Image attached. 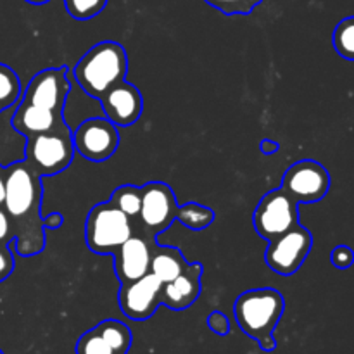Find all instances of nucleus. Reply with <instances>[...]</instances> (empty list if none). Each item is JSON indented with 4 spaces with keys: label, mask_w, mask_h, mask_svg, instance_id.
Instances as JSON below:
<instances>
[{
    "label": "nucleus",
    "mask_w": 354,
    "mask_h": 354,
    "mask_svg": "<svg viewBox=\"0 0 354 354\" xmlns=\"http://www.w3.org/2000/svg\"><path fill=\"white\" fill-rule=\"evenodd\" d=\"M21 97L19 76L9 66L0 62V109L16 106Z\"/></svg>",
    "instance_id": "nucleus-22"
},
{
    "label": "nucleus",
    "mask_w": 354,
    "mask_h": 354,
    "mask_svg": "<svg viewBox=\"0 0 354 354\" xmlns=\"http://www.w3.org/2000/svg\"><path fill=\"white\" fill-rule=\"evenodd\" d=\"M204 2L227 16H235V14L245 16V14H251L263 0H204Z\"/></svg>",
    "instance_id": "nucleus-26"
},
{
    "label": "nucleus",
    "mask_w": 354,
    "mask_h": 354,
    "mask_svg": "<svg viewBox=\"0 0 354 354\" xmlns=\"http://www.w3.org/2000/svg\"><path fill=\"white\" fill-rule=\"evenodd\" d=\"M62 223H64V218H62L61 213H50L48 216H44L45 230H48V228L55 230V228L61 227Z\"/></svg>",
    "instance_id": "nucleus-31"
},
{
    "label": "nucleus",
    "mask_w": 354,
    "mask_h": 354,
    "mask_svg": "<svg viewBox=\"0 0 354 354\" xmlns=\"http://www.w3.org/2000/svg\"><path fill=\"white\" fill-rule=\"evenodd\" d=\"M299 204L283 189H277L263 196L252 214L254 230L259 237L273 241L289 228L299 223Z\"/></svg>",
    "instance_id": "nucleus-6"
},
{
    "label": "nucleus",
    "mask_w": 354,
    "mask_h": 354,
    "mask_svg": "<svg viewBox=\"0 0 354 354\" xmlns=\"http://www.w3.org/2000/svg\"><path fill=\"white\" fill-rule=\"evenodd\" d=\"M68 69L62 66V68H50L37 73L28 83L21 100L62 114L66 100H68Z\"/></svg>",
    "instance_id": "nucleus-12"
},
{
    "label": "nucleus",
    "mask_w": 354,
    "mask_h": 354,
    "mask_svg": "<svg viewBox=\"0 0 354 354\" xmlns=\"http://www.w3.org/2000/svg\"><path fill=\"white\" fill-rule=\"evenodd\" d=\"M201 279H203V265L197 261L189 263L176 279L162 283L161 304L173 311L190 308L201 296Z\"/></svg>",
    "instance_id": "nucleus-15"
},
{
    "label": "nucleus",
    "mask_w": 354,
    "mask_h": 354,
    "mask_svg": "<svg viewBox=\"0 0 354 354\" xmlns=\"http://www.w3.org/2000/svg\"><path fill=\"white\" fill-rule=\"evenodd\" d=\"M258 344L261 346L263 351H275L277 349V341H275V337H273V334L263 337L261 341H258Z\"/></svg>",
    "instance_id": "nucleus-33"
},
{
    "label": "nucleus",
    "mask_w": 354,
    "mask_h": 354,
    "mask_svg": "<svg viewBox=\"0 0 354 354\" xmlns=\"http://www.w3.org/2000/svg\"><path fill=\"white\" fill-rule=\"evenodd\" d=\"M133 235L131 220L107 203H100L88 211L85 223L86 245L95 254H113L124 241Z\"/></svg>",
    "instance_id": "nucleus-5"
},
{
    "label": "nucleus",
    "mask_w": 354,
    "mask_h": 354,
    "mask_svg": "<svg viewBox=\"0 0 354 354\" xmlns=\"http://www.w3.org/2000/svg\"><path fill=\"white\" fill-rule=\"evenodd\" d=\"M6 178H7V169L0 166V206L3 204L6 199Z\"/></svg>",
    "instance_id": "nucleus-34"
},
{
    "label": "nucleus",
    "mask_w": 354,
    "mask_h": 354,
    "mask_svg": "<svg viewBox=\"0 0 354 354\" xmlns=\"http://www.w3.org/2000/svg\"><path fill=\"white\" fill-rule=\"evenodd\" d=\"M313 248V235L308 228L297 223L270 241L265 261L270 270L282 277H290L303 266Z\"/></svg>",
    "instance_id": "nucleus-7"
},
{
    "label": "nucleus",
    "mask_w": 354,
    "mask_h": 354,
    "mask_svg": "<svg viewBox=\"0 0 354 354\" xmlns=\"http://www.w3.org/2000/svg\"><path fill=\"white\" fill-rule=\"evenodd\" d=\"M128 73L127 48L118 41H100L93 45L78 62L73 75L80 88L92 99H99L118 83L124 82Z\"/></svg>",
    "instance_id": "nucleus-2"
},
{
    "label": "nucleus",
    "mask_w": 354,
    "mask_h": 354,
    "mask_svg": "<svg viewBox=\"0 0 354 354\" xmlns=\"http://www.w3.org/2000/svg\"><path fill=\"white\" fill-rule=\"evenodd\" d=\"M280 149V145L277 144V142L270 140V138H263L261 140V152L266 156H272V154H277Z\"/></svg>",
    "instance_id": "nucleus-32"
},
{
    "label": "nucleus",
    "mask_w": 354,
    "mask_h": 354,
    "mask_svg": "<svg viewBox=\"0 0 354 354\" xmlns=\"http://www.w3.org/2000/svg\"><path fill=\"white\" fill-rule=\"evenodd\" d=\"M28 3H33V6H44V3L50 2V0H26Z\"/></svg>",
    "instance_id": "nucleus-35"
},
{
    "label": "nucleus",
    "mask_w": 354,
    "mask_h": 354,
    "mask_svg": "<svg viewBox=\"0 0 354 354\" xmlns=\"http://www.w3.org/2000/svg\"><path fill=\"white\" fill-rule=\"evenodd\" d=\"M75 154L73 131L69 130L68 124L57 130L26 138L24 161L41 178L64 171L73 162Z\"/></svg>",
    "instance_id": "nucleus-4"
},
{
    "label": "nucleus",
    "mask_w": 354,
    "mask_h": 354,
    "mask_svg": "<svg viewBox=\"0 0 354 354\" xmlns=\"http://www.w3.org/2000/svg\"><path fill=\"white\" fill-rule=\"evenodd\" d=\"M142 189V206L138 220L151 241L171 227L176 220L178 201L168 183L149 182Z\"/></svg>",
    "instance_id": "nucleus-8"
},
{
    "label": "nucleus",
    "mask_w": 354,
    "mask_h": 354,
    "mask_svg": "<svg viewBox=\"0 0 354 354\" xmlns=\"http://www.w3.org/2000/svg\"><path fill=\"white\" fill-rule=\"evenodd\" d=\"M109 0H64V7L71 17L78 21L92 19L106 9Z\"/></svg>",
    "instance_id": "nucleus-24"
},
{
    "label": "nucleus",
    "mask_w": 354,
    "mask_h": 354,
    "mask_svg": "<svg viewBox=\"0 0 354 354\" xmlns=\"http://www.w3.org/2000/svg\"><path fill=\"white\" fill-rule=\"evenodd\" d=\"M0 354H2V351H0Z\"/></svg>",
    "instance_id": "nucleus-37"
},
{
    "label": "nucleus",
    "mask_w": 354,
    "mask_h": 354,
    "mask_svg": "<svg viewBox=\"0 0 354 354\" xmlns=\"http://www.w3.org/2000/svg\"><path fill=\"white\" fill-rule=\"evenodd\" d=\"M10 123L26 138L66 127V121L62 118V114L44 109V107L33 106L30 102H24V100L16 104L12 118H10Z\"/></svg>",
    "instance_id": "nucleus-16"
},
{
    "label": "nucleus",
    "mask_w": 354,
    "mask_h": 354,
    "mask_svg": "<svg viewBox=\"0 0 354 354\" xmlns=\"http://www.w3.org/2000/svg\"><path fill=\"white\" fill-rule=\"evenodd\" d=\"M207 327L218 335H227L230 332V322H228L227 315L221 313V311H213V313L207 317Z\"/></svg>",
    "instance_id": "nucleus-29"
},
{
    "label": "nucleus",
    "mask_w": 354,
    "mask_h": 354,
    "mask_svg": "<svg viewBox=\"0 0 354 354\" xmlns=\"http://www.w3.org/2000/svg\"><path fill=\"white\" fill-rule=\"evenodd\" d=\"M154 245L156 242L149 237H140V235L133 234L113 252L114 272H116L121 286L135 282V280L147 275L149 270H151Z\"/></svg>",
    "instance_id": "nucleus-13"
},
{
    "label": "nucleus",
    "mask_w": 354,
    "mask_h": 354,
    "mask_svg": "<svg viewBox=\"0 0 354 354\" xmlns=\"http://www.w3.org/2000/svg\"><path fill=\"white\" fill-rule=\"evenodd\" d=\"M10 242H14L12 223H10V218L7 216L6 209L0 206V244L9 245Z\"/></svg>",
    "instance_id": "nucleus-30"
},
{
    "label": "nucleus",
    "mask_w": 354,
    "mask_h": 354,
    "mask_svg": "<svg viewBox=\"0 0 354 354\" xmlns=\"http://www.w3.org/2000/svg\"><path fill=\"white\" fill-rule=\"evenodd\" d=\"M0 113H2V109H0Z\"/></svg>",
    "instance_id": "nucleus-36"
},
{
    "label": "nucleus",
    "mask_w": 354,
    "mask_h": 354,
    "mask_svg": "<svg viewBox=\"0 0 354 354\" xmlns=\"http://www.w3.org/2000/svg\"><path fill=\"white\" fill-rule=\"evenodd\" d=\"M334 48L341 57L354 61V16L346 17L335 26L334 37Z\"/></svg>",
    "instance_id": "nucleus-23"
},
{
    "label": "nucleus",
    "mask_w": 354,
    "mask_h": 354,
    "mask_svg": "<svg viewBox=\"0 0 354 354\" xmlns=\"http://www.w3.org/2000/svg\"><path fill=\"white\" fill-rule=\"evenodd\" d=\"M76 354H114L113 349L107 346V342L104 341L102 335L97 332V328L93 327L92 330L85 332L82 337L76 342Z\"/></svg>",
    "instance_id": "nucleus-25"
},
{
    "label": "nucleus",
    "mask_w": 354,
    "mask_h": 354,
    "mask_svg": "<svg viewBox=\"0 0 354 354\" xmlns=\"http://www.w3.org/2000/svg\"><path fill=\"white\" fill-rule=\"evenodd\" d=\"M6 169V199L2 207L12 223L16 252L23 258H31L40 254L47 244L41 214V176L35 173L24 159Z\"/></svg>",
    "instance_id": "nucleus-1"
},
{
    "label": "nucleus",
    "mask_w": 354,
    "mask_h": 354,
    "mask_svg": "<svg viewBox=\"0 0 354 354\" xmlns=\"http://www.w3.org/2000/svg\"><path fill=\"white\" fill-rule=\"evenodd\" d=\"M297 204H313L330 190V173L313 159L297 161L283 173L282 187Z\"/></svg>",
    "instance_id": "nucleus-9"
},
{
    "label": "nucleus",
    "mask_w": 354,
    "mask_h": 354,
    "mask_svg": "<svg viewBox=\"0 0 354 354\" xmlns=\"http://www.w3.org/2000/svg\"><path fill=\"white\" fill-rule=\"evenodd\" d=\"M14 107L3 109L0 113V166L14 165L24 159V149H26V137L21 135L10 123Z\"/></svg>",
    "instance_id": "nucleus-17"
},
{
    "label": "nucleus",
    "mask_w": 354,
    "mask_h": 354,
    "mask_svg": "<svg viewBox=\"0 0 354 354\" xmlns=\"http://www.w3.org/2000/svg\"><path fill=\"white\" fill-rule=\"evenodd\" d=\"M104 116L116 127L127 128L137 123L144 111L140 90L128 82H121L100 97Z\"/></svg>",
    "instance_id": "nucleus-14"
},
{
    "label": "nucleus",
    "mask_w": 354,
    "mask_h": 354,
    "mask_svg": "<svg viewBox=\"0 0 354 354\" xmlns=\"http://www.w3.org/2000/svg\"><path fill=\"white\" fill-rule=\"evenodd\" d=\"M95 328L114 354L128 353L131 346V330L127 325L118 320H104Z\"/></svg>",
    "instance_id": "nucleus-19"
},
{
    "label": "nucleus",
    "mask_w": 354,
    "mask_h": 354,
    "mask_svg": "<svg viewBox=\"0 0 354 354\" xmlns=\"http://www.w3.org/2000/svg\"><path fill=\"white\" fill-rule=\"evenodd\" d=\"M162 282L147 273L135 282L124 283L118 292V304L127 318L135 322L149 320L161 306Z\"/></svg>",
    "instance_id": "nucleus-11"
},
{
    "label": "nucleus",
    "mask_w": 354,
    "mask_h": 354,
    "mask_svg": "<svg viewBox=\"0 0 354 354\" xmlns=\"http://www.w3.org/2000/svg\"><path fill=\"white\" fill-rule=\"evenodd\" d=\"M286 310L283 296L275 289H251L237 297L234 306L239 327L254 341L272 335Z\"/></svg>",
    "instance_id": "nucleus-3"
},
{
    "label": "nucleus",
    "mask_w": 354,
    "mask_h": 354,
    "mask_svg": "<svg viewBox=\"0 0 354 354\" xmlns=\"http://www.w3.org/2000/svg\"><path fill=\"white\" fill-rule=\"evenodd\" d=\"M330 263L339 270H348L354 265V251L349 245H337L330 252Z\"/></svg>",
    "instance_id": "nucleus-27"
},
{
    "label": "nucleus",
    "mask_w": 354,
    "mask_h": 354,
    "mask_svg": "<svg viewBox=\"0 0 354 354\" xmlns=\"http://www.w3.org/2000/svg\"><path fill=\"white\" fill-rule=\"evenodd\" d=\"M75 151L92 162L107 161L120 145V131L114 123L104 118H88L73 131Z\"/></svg>",
    "instance_id": "nucleus-10"
},
{
    "label": "nucleus",
    "mask_w": 354,
    "mask_h": 354,
    "mask_svg": "<svg viewBox=\"0 0 354 354\" xmlns=\"http://www.w3.org/2000/svg\"><path fill=\"white\" fill-rule=\"evenodd\" d=\"M109 203L113 204L116 209L127 214L130 220H135L140 214L142 206V189L135 185H121L111 196Z\"/></svg>",
    "instance_id": "nucleus-21"
},
{
    "label": "nucleus",
    "mask_w": 354,
    "mask_h": 354,
    "mask_svg": "<svg viewBox=\"0 0 354 354\" xmlns=\"http://www.w3.org/2000/svg\"><path fill=\"white\" fill-rule=\"evenodd\" d=\"M14 254L10 251L9 245H2L0 244V282L9 279L14 272Z\"/></svg>",
    "instance_id": "nucleus-28"
},
{
    "label": "nucleus",
    "mask_w": 354,
    "mask_h": 354,
    "mask_svg": "<svg viewBox=\"0 0 354 354\" xmlns=\"http://www.w3.org/2000/svg\"><path fill=\"white\" fill-rule=\"evenodd\" d=\"M187 265H189V261L183 258L180 249L156 244L154 249H152L151 270H149V273L158 277L162 283H168L173 279H176Z\"/></svg>",
    "instance_id": "nucleus-18"
},
{
    "label": "nucleus",
    "mask_w": 354,
    "mask_h": 354,
    "mask_svg": "<svg viewBox=\"0 0 354 354\" xmlns=\"http://www.w3.org/2000/svg\"><path fill=\"white\" fill-rule=\"evenodd\" d=\"M176 221L190 230H204L214 221V211L199 203H187L178 206Z\"/></svg>",
    "instance_id": "nucleus-20"
}]
</instances>
